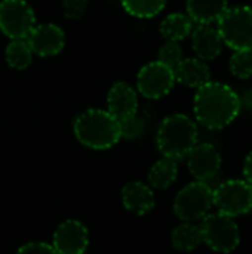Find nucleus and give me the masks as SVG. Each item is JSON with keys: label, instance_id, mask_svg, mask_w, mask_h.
I'll return each mask as SVG.
<instances>
[{"label": "nucleus", "instance_id": "nucleus-15", "mask_svg": "<svg viewBox=\"0 0 252 254\" xmlns=\"http://www.w3.org/2000/svg\"><path fill=\"white\" fill-rule=\"evenodd\" d=\"M123 207L137 216H146L154 208V193L151 188L143 182H129L123 186L122 192Z\"/></svg>", "mask_w": 252, "mask_h": 254}, {"label": "nucleus", "instance_id": "nucleus-16", "mask_svg": "<svg viewBox=\"0 0 252 254\" xmlns=\"http://www.w3.org/2000/svg\"><path fill=\"white\" fill-rule=\"evenodd\" d=\"M174 74L177 82L196 89L211 80L209 67L199 58H183L174 68Z\"/></svg>", "mask_w": 252, "mask_h": 254}, {"label": "nucleus", "instance_id": "nucleus-26", "mask_svg": "<svg viewBox=\"0 0 252 254\" xmlns=\"http://www.w3.org/2000/svg\"><path fill=\"white\" fill-rule=\"evenodd\" d=\"M89 0H62L64 15L68 19H79L85 13Z\"/></svg>", "mask_w": 252, "mask_h": 254}, {"label": "nucleus", "instance_id": "nucleus-3", "mask_svg": "<svg viewBox=\"0 0 252 254\" xmlns=\"http://www.w3.org/2000/svg\"><path fill=\"white\" fill-rule=\"evenodd\" d=\"M198 127L183 113L165 118L156 134V144L163 158L183 161L198 144Z\"/></svg>", "mask_w": 252, "mask_h": 254}, {"label": "nucleus", "instance_id": "nucleus-8", "mask_svg": "<svg viewBox=\"0 0 252 254\" xmlns=\"http://www.w3.org/2000/svg\"><path fill=\"white\" fill-rule=\"evenodd\" d=\"M214 205L218 213L238 217L252 210V185L247 180H227L214 189Z\"/></svg>", "mask_w": 252, "mask_h": 254}, {"label": "nucleus", "instance_id": "nucleus-19", "mask_svg": "<svg viewBox=\"0 0 252 254\" xmlns=\"http://www.w3.org/2000/svg\"><path fill=\"white\" fill-rule=\"evenodd\" d=\"M178 176V165L177 161L163 158L153 164L149 171V182L154 189H168Z\"/></svg>", "mask_w": 252, "mask_h": 254}, {"label": "nucleus", "instance_id": "nucleus-10", "mask_svg": "<svg viewBox=\"0 0 252 254\" xmlns=\"http://www.w3.org/2000/svg\"><path fill=\"white\" fill-rule=\"evenodd\" d=\"M89 246V234L79 220L62 222L55 234L52 247L58 254H85Z\"/></svg>", "mask_w": 252, "mask_h": 254}, {"label": "nucleus", "instance_id": "nucleus-17", "mask_svg": "<svg viewBox=\"0 0 252 254\" xmlns=\"http://www.w3.org/2000/svg\"><path fill=\"white\" fill-rule=\"evenodd\" d=\"M187 15L193 22H217L229 9V0H187Z\"/></svg>", "mask_w": 252, "mask_h": 254}, {"label": "nucleus", "instance_id": "nucleus-27", "mask_svg": "<svg viewBox=\"0 0 252 254\" xmlns=\"http://www.w3.org/2000/svg\"><path fill=\"white\" fill-rule=\"evenodd\" d=\"M15 254H58L55 252V249L52 246H49L48 243H27L24 246H21Z\"/></svg>", "mask_w": 252, "mask_h": 254}, {"label": "nucleus", "instance_id": "nucleus-12", "mask_svg": "<svg viewBox=\"0 0 252 254\" xmlns=\"http://www.w3.org/2000/svg\"><path fill=\"white\" fill-rule=\"evenodd\" d=\"M187 165L192 176L198 182H208L214 179L221 167V155L209 143L196 144L187 155Z\"/></svg>", "mask_w": 252, "mask_h": 254}, {"label": "nucleus", "instance_id": "nucleus-18", "mask_svg": "<svg viewBox=\"0 0 252 254\" xmlns=\"http://www.w3.org/2000/svg\"><path fill=\"white\" fill-rule=\"evenodd\" d=\"M192 30L193 21L189 18V15L181 12L169 13L160 22V34L168 42H180L192 34Z\"/></svg>", "mask_w": 252, "mask_h": 254}, {"label": "nucleus", "instance_id": "nucleus-2", "mask_svg": "<svg viewBox=\"0 0 252 254\" xmlns=\"http://www.w3.org/2000/svg\"><path fill=\"white\" fill-rule=\"evenodd\" d=\"M76 138L89 149L107 150L113 147L120 137L119 122L101 109H88L80 113L73 124Z\"/></svg>", "mask_w": 252, "mask_h": 254}, {"label": "nucleus", "instance_id": "nucleus-13", "mask_svg": "<svg viewBox=\"0 0 252 254\" xmlns=\"http://www.w3.org/2000/svg\"><path fill=\"white\" fill-rule=\"evenodd\" d=\"M107 112L122 122L138 112L137 91L126 82H116L107 94Z\"/></svg>", "mask_w": 252, "mask_h": 254}, {"label": "nucleus", "instance_id": "nucleus-28", "mask_svg": "<svg viewBox=\"0 0 252 254\" xmlns=\"http://www.w3.org/2000/svg\"><path fill=\"white\" fill-rule=\"evenodd\" d=\"M244 176H245V180L252 185V152L248 153V156L245 159V164H244Z\"/></svg>", "mask_w": 252, "mask_h": 254}, {"label": "nucleus", "instance_id": "nucleus-14", "mask_svg": "<svg viewBox=\"0 0 252 254\" xmlns=\"http://www.w3.org/2000/svg\"><path fill=\"white\" fill-rule=\"evenodd\" d=\"M223 40L218 30L208 24H199L192 30V48L199 60L212 61L223 51Z\"/></svg>", "mask_w": 252, "mask_h": 254}, {"label": "nucleus", "instance_id": "nucleus-11", "mask_svg": "<svg viewBox=\"0 0 252 254\" xmlns=\"http://www.w3.org/2000/svg\"><path fill=\"white\" fill-rule=\"evenodd\" d=\"M25 40L33 54L39 57H53L64 49L65 34L56 24L46 22L36 25Z\"/></svg>", "mask_w": 252, "mask_h": 254}, {"label": "nucleus", "instance_id": "nucleus-21", "mask_svg": "<svg viewBox=\"0 0 252 254\" xmlns=\"http://www.w3.org/2000/svg\"><path fill=\"white\" fill-rule=\"evenodd\" d=\"M33 51L28 46L25 39L21 40H12L7 46H6V63L9 64V67H12L13 70H25L33 60Z\"/></svg>", "mask_w": 252, "mask_h": 254}, {"label": "nucleus", "instance_id": "nucleus-23", "mask_svg": "<svg viewBox=\"0 0 252 254\" xmlns=\"http://www.w3.org/2000/svg\"><path fill=\"white\" fill-rule=\"evenodd\" d=\"M230 73L238 79H250L252 76V49L235 51L229 61Z\"/></svg>", "mask_w": 252, "mask_h": 254}, {"label": "nucleus", "instance_id": "nucleus-5", "mask_svg": "<svg viewBox=\"0 0 252 254\" xmlns=\"http://www.w3.org/2000/svg\"><path fill=\"white\" fill-rule=\"evenodd\" d=\"M214 207V189L205 182H193L184 186L174 201L175 216L187 223L202 220Z\"/></svg>", "mask_w": 252, "mask_h": 254}, {"label": "nucleus", "instance_id": "nucleus-4", "mask_svg": "<svg viewBox=\"0 0 252 254\" xmlns=\"http://www.w3.org/2000/svg\"><path fill=\"white\" fill-rule=\"evenodd\" d=\"M217 30L226 46L235 51L252 49V7H229L217 21Z\"/></svg>", "mask_w": 252, "mask_h": 254}, {"label": "nucleus", "instance_id": "nucleus-7", "mask_svg": "<svg viewBox=\"0 0 252 254\" xmlns=\"http://www.w3.org/2000/svg\"><path fill=\"white\" fill-rule=\"evenodd\" d=\"M36 27V15L25 0L0 1V31L10 40L27 39Z\"/></svg>", "mask_w": 252, "mask_h": 254}, {"label": "nucleus", "instance_id": "nucleus-20", "mask_svg": "<svg viewBox=\"0 0 252 254\" xmlns=\"http://www.w3.org/2000/svg\"><path fill=\"white\" fill-rule=\"evenodd\" d=\"M171 243L180 252H193L202 243L201 228L195 223L184 222L172 231Z\"/></svg>", "mask_w": 252, "mask_h": 254}, {"label": "nucleus", "instance_id": "nucleus-1", "mask_svg": "<svg viewBox=\"0 0 252 254\" xmlns=\"http://www.w3.org/2000/svg\"><path fill=\"white\" fill-rule=\"evenodd\" d=\"M241 98L226 83L209 80L198 88L193 110L198 122L208 129H223L230 125L241 112Z\"/></svg>", "mask_w": 252, "mask_h": 254}, {"label": "nucleus", "instance_id": "nucleus-24", "mask_svg": "<svg viewBox=\"0 0 252 254\" xmlns=\"http://www.w3.org/2000/svg\"><path fill=\"white\" fill-rule=\"evenodd\" d=\"M183 60V49L178 45V42H166L157 54V61L171 67L172 70L180 64Z\"/></svg>", "mask_w": 252, "mask_h": 254}, {"label": "nucleus", "instance_id": "nucleus-25", "mask_svg": "<svg viewBox=\"0 0 252 254\" xmlns=\"http://www.w3.org/2000/svg\"><path fill=\"white\" fill-rule=\"evenodd\" d=\"M119 125H120V137L126 140H137L146 131V122L138 115H134L119 122Z\"/></svg>", "mask_w": 252, "mask_h": 254}, {"label": "nucleus", "instance_id": "nucleus-9", "mask_svg": "<svg viewBox=\"0 0 252 254\" xmlns=\"http://www.w3.org/2000/svg\"><path fill=\"white\" fill-rule=\"evenodd\" d=\"M174 70L159 61H153L141 67L137 76L138 92L150 100H159L168 95L175 85Z\"/></svg>", "mask_w": 252, "mask_h": 254}, {"label": "nucleus", "instance_id": "nucleus-6", "mask_svg": "<svg viewBox=\"0 0 252 254\" xmlns=\"http://www.w3.org/2000/svg\"><path fill=\"white\" fill-rule=\"evenodd\" d=\"M202 243L211 247L217 253H232L238 249L241 234L236 222L221 213L206 214L201 225Z\"/></svg>", "mask_w": 252, "mask_h": 254}, {"label": "nucleus", "instance_id": "nucleus-22", "mask_svg": "<svg viewBox=\"0 0 252 254\" xmlns=\"http://www.w3.org/2000/svg\"><path fill=\"white\" fill-rule=\"evenodd\" d=\"M123 9L137 18H153L160 13L166 0H120Z\"/></svg>", "mask_w": 252, "mask_h": 254}]
</instances>
